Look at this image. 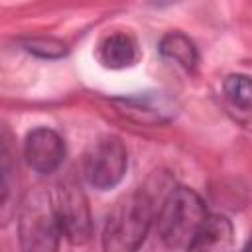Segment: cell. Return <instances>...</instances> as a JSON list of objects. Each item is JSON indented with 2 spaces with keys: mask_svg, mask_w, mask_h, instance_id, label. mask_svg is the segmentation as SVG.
I'll return each instance as SVG.
<instances>
[{
  "mask_svg": "<svg viewBox=\"0 0 252 252\" xmlns=\"http://www.w3.org/2000/svg\"><path fill=\"white\" fill-rule=\"evenodd\" d=\"M207 217V207L193 189L175 187L158 211L156 230L167 248L191 250L193 240L197 238Z\"/></svg>",
  "mask_w": 252,
  "mask_h": 252,
  "instance_id": "1",
  "label": "cell"
},
{
  "mask_svg": "<svg viewBox=\"0 0 252 252\" xmlns=\"http://www.w3.org/2000/svg\"><path fill=\"white\" fill-rule=\"evenodd\" d=\"M98 59L108 69H124L136 63L138 43L130 33L118 32L102 39L98 47Z\"/></svg>",
  "mask_w": 252,
  "mask_h": 252,
  "instance_id": "7",
  "label": "cell"
},
{
  "mask_svg": "<svg viewBox=\"0 0 252 252\" xmlns=\"http://www.w3.org/2000/svg\"><path fill=\"white\" fill-rule=\"evenodd\" d=\"M55 201L63 236L73 244H85L93 236V219L87 197L75 183H63L55 189Z\"/></svg>",
  "mask_w": 252,
  "mask_h": 252,
  "instance_id": "5",
  "label": "cell"
},
{
  "mask_svg": "<svg viewBox=\"0 0 252 252\" xmlns=\"http://www.w3.org/2000/svg\"><path fill=\"white\" fill-rule=\"evenodd\" d=\"M154 220V201L148 193L138 191L124 197L106 219L102 248L108 252L136 250L146 240Z\"/></svg>",
  "mask_w": 252,
  "mask_h": 252,
  "instance_id": "2",
  "label": "cell"
},
{
  "mask_svg": "<svg viewBox=\"0 0 252 252\" xmlns=\"http://www.w3.org/2000/svg\"><path fill=\"white\" fill-rule=\"evenodd\" d=\"M24 49L37 55V57H43V59H57V57H63L67 53L65 43H61L57 39H45V37L28 39L24 43Z\"/></svg>",
  "mask_w": 252,
  "mask_h": 252,
  "instance_id": "11",
  "label": "cell"
},
{
  "mask_svg": "<svg viewBox=\"0 0 252 252\" xmlns=\"http://www.w3.org/2000/svg\"><path fill=\"white\" fill-rule=\"evenodd\" d=\"M159 53L163 59L173 61L175 65L183 67L185 71H193L197 61H199V53L195 43L181 32H169L159 39L158 45Z\"/></svg>",
  "mask_w": 252,
  "mask_h": 252,
  "instance_id": "9",
  "label": "cell"
},
{
  "mask_svg": "<svg viewBox=\"0 0 252 252\" xmlns=\"http://www.w3.org/2000/svg\"><path fill=\"white\" fill-rule=\"evenodd\" d=\"M20 244L28 252H53L63 236L55 191L33 189L22 203L18 219Z\"/></svg>",
  "mask_w": 252,
  "mask_h": 252,
  "instance_id": "3",
  "label": "cell"
},
{
  "mask_svg": "<svg viewBox=\"0 0 252 252\" xmlns=\"http://www.w3.org/2000/svg\"><path fill=\"white\" fill-rule=\"evenodd\" d=\"M232 222L222 215H209L191 250H224L232 244Z\"/></svg>",
  "mask_w": 252,
  "mask_h": 252,
  "instance_id": "8",
  "label": "cell"
},
{
  "mask_svg": "<svg viewBox=\"0 0 252 252\" xmlns=\"http://www.w3.org/2000/svg\"><path fill=\"white\" fill-rule=\"evenodd\" d=\"M24 158L28 165L37 173H53L65 158V142L51 128H33L24 142Z\"/></svg>",
  "mask_w": 252,
  "mask_h": 252,
  "instance_id": "6",
  "label": "cell"
},
{
  "mask_svg": "<svg viewBox=\"0 0 252 252\" xmlns=\"http://www.w3.org/2000/svg\"><path fill=\"white\" fill-rule=\"evenodd\" d=\"M126 167L128 152L116 136H104L96 140L83 158L85 181L98 191L116 187L122 181Z\"/></svg>",
  "mask_w": 252,
  "mask_h": 252,
  "instance_id": "4",
  "label": "cell"
},
{
  "mask_svg": "<svg viewBox=\"0 0 252 252\" xmlns=\"http://www.w3.org/2000/svg\"><path fill=\"white\" fill-rule=\"evenodd\" d=\"M222 89L232 106L246 112L252 110V77L250 75H242V73L228 75L224 79Z\"/></svg>",
  "mask_w": 252,
  "mask_h": 252,
  "instance_id": "10",
  "label": "cell"
},
{
  "mask_svg": "<svg viewBox=\"0 0 252 252\" xmlns=\"http://www.w3.org/2000/svg\"><path fill=\"white\" fill-rule=\"evenodd\" d=\"M152 4H158V6H163V4H169V2H177V0H150Z\"/></svg>",
  "mask_w": 252,
  "mask_h": 252,
  "instance_id": "13",
  "label": "cell"
},
{
  "mask_svg": "<svg viewBox=\"0 0 252 252\" xmlns=\"http://www.w3.org/2000/svg\"><path fill=\"white\" fill-rule=\"evenodd\" d=\"M2 197H0V207H2V219H8V201H10V191H12V159H10V148L8 142H2Z\"/></svg>",
  "mask_w": 252,
  "mask_h": 252,
  "instance_id": "12",
  "label": "cell"
}]
</instances>
